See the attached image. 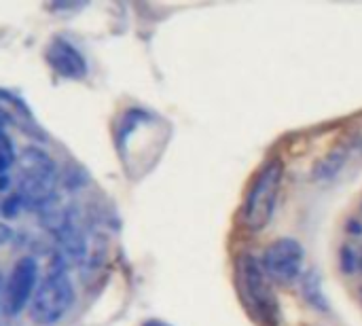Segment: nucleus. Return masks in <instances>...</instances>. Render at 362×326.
<instances>
[{
	"instance_id": "nucleus-4",
	"label": "nucleus",
	"mask_w": 362,
	"mask_h": 326,
	"mask_svg": "<svg viewBox=\"0 0 362 326\" xmlns=\"http://www.w3.org/2000/svg\"><path fill=\"white\" fill-rule=\"evenodd\" d=\"M38 280V265L32 257H21L4 284V310L8 316L19 314L25 305H30Z\"/></svg>"
},
{
	"instance_id": "nucleus-13",
	"label": "nucleus",
	"mask_w": 362,
	"mask_h": 326,
	"mask_svg": "<svg viewBox=\"0 0 362 326\" xmlns=\"http://www.w3.org/2000/svg\"><path fill=\"white\" fill-rule=\"evenodd\" d=\"M356 267H358V257L354 255V250L350 246H346L341 250V269H344V274H354Z\"/></svg>"
},
{
	"instance_id": "nucleus-10",
	"label": "nucleus",
	"mask_w": 362,
	"mask_h": 326,
	"mask_svg": "<svg viewBox=\"0 0 362 326\" xmlns=\"http://www.w3.org/2000/svg\"><path fill=\"white\" fill-rule=\"evenodd\" d=\"M301 293L308 301L310 308H314L316 312H329V299L322 291V280L318 272H308L301 278Z\"/></svg>"
},
{
	"instance_id": "nucleus-7",
	"label": "nucleus",
	"mask_w": 362,
	"mask_h": 326,
	"mask_svg": "<svg viewBox=\"0 0 362 326\" xmlns=\"http://www.w3.org/2000/svg\"><path fill=\"white\" fill-rule=\"evenodd\" d=\"M21 176H42V178H55V161L45 153L42 149L28 146L19 157Z\"/></svg>"
},
{
	"instance_id": "nucleus-11",
	"label": "nucleus",
	"mask_w": 362,
	"mask_h": 326,
	"mask_svg": "<svg viewBox=\"0 0 362 326\" xmlns=\"http://www.w3.org/2000/svg\"><path fill=\"white\" fill-rule=\"evenodd\" d=\"M21 208H23V204H21V199H19L17 193H13L11 197H6V199L0 204V212H2V216H6V219L17 216Z\"/></svg>"
},
{
	"instance_id": "nucleus-3",
	"label": "nucleus",
	"mask_w": 362,
	"mask_h": 326,
	"mask_svg": "<svg viewBox=\"0 0 362 326\" xmlns=\"http://www.w3.org/2000/svg\"><path fill=\"white\" fill-rule=\"evenodd\" d=\"M305 250L295 238H280L263 252V269L278 282H293L303 267Z\"/></svg>"
},
{
	"instance_id": "nucleus-14",
	"label": "nucleus",
	"mask_w": 362,
	"mask_h": 326,
	"mask_svg": "<svg viewBox=\"0 0 362 326\" xmlns=\"http://www.w3.org/2000/svg\"><path fill=\"white\" fill-rule=\"evenodd\" d=\"M11 238H13L11 227H8L6 223H2V221H0V246H2V244H6V242H11Z\"/></svg>"
},
{
	"instance_id": "nucleus-16",
	"label": "nucleus",
	"mask_w": 362,
	"mask_h": 326,
	"mask_svg": "<svg viewBox=\"0 0 362 326\" xmlns=\"http://www.w3.org/2000/svg\"><path fill=\"white\" fill-rule=\"evenodd\" d=\"M142 326H170L168 322H163V320H146Z\"/></svg>"
},
{
	"instance_id": "nucleus-17",
	"label": "nucleus",
	"mask_w": 362,
	"mask_h": 326,
	"mask_svg": "<svg viewBox=\"0 0 362 326\" xmlns=\"http://www.w3.org/2000/svg\"><path fill=\"white\" fill-rule=\"evenodd\" d=\"M6 127V112L0 108V129H4Z\"/></svg>"
},
{
	"instance_id": "nucleus-18",
	"label": "nucleus",
	"mask_w": 362,
	"mask_h": 326,
	"mask_svg": "<svg viewBox=\"0 0 362 326\" xmlns=\"http://www.w3.org/2000/svg\"><path fill=\"white\" fill-rule=\"evenodd\" d=\"M358 269H361V272H362V255H361V257H358Z\"/></svg>"
},
{
	"instance_id": "nucleus-9",
	"label": "nucleus",
	"mask_w": 362,
	"mask_h": 326,
	"mask_svg": "<svg viewBox=\"0 0 362 326\" xmlns=\"http://www.w3.org/2000/svg\"><path fill=\"white\" fill-rule=\"evenodd\" d=\"M348 155H350V146L348 144H339L337 149H333L329 155H325L316 163V168L312 172L314 180H329V178L337 176L341 172L344 163L348 161Z\"/></svg>"
},
{
	"instance_id": "nucleus-2",
	"label": "nucleus",
	"mask_w": 362,
	"mask_h": 326,
	"mask_svg": "<svg viewBox=\"0 0 362 326\" xmlns=\"http://www.w3.org/2000/svg\"><path fill=\"white\" fill-rule=\"evenodd\" d=\"M74 303V286L70 278L57 269L51 272L34 291L30 301V318L38 326L57 325Z\"/></svg>"
},
{
	"instance_id": "nucleus-5",
	"label": "nucleus",
	"mask_w": 362,
	"mask_h": 326,
	"mask_svg": "<svg viewBox=\"0 0 362 326\" xmlns=\"http://www.w3.org/2000/svg\"><path fill=\"white\" fill-rule=\"evenodd\" d=\"M242 276H244V289L250 299V303L259 310V316L267 322L274 325V314H276V299L267 282L265 269L257 263L255 257L246 255L242 259Z\"/></svg>"
},
{
	"instance_id": "nucleus-6",
	"label": "nucleus",
	"mask_w": 362,
	"mask_h": 326,
	"mask_svg": "<svg viewBox=\"0 0 362 326\" xmlns=\"http://www.w3.org/2000/svg\"><path fill=\"white\" fill-rule=\"evenodd\" d=\"M47 62L53 66L55 72H59L66 78H83L87 72L85 57L78 53L76 47H72L64 38H53L47 47Z\"/></svg>"
},
{
	"instance_id": "nucleus-15",
	"label": "nucleus",
	"mask_w": 362,
	"mask_h": 326,
	"mask_svg": "<svg viewBox=\"0 0 362 326\" xmlns=\"http://www.w3.org/2000/svg\"><path fill=\"white\" fill-rule=\"evenodd\" d=\"M4 284H6V282H4V278L0 276V308L4 305Z\"/></svg>"
},
{
	"instance_id": "nucleus-8",
	"label": "nucleus",
	"mask_w": 362,
	"mask_h": 326,
	"mask_svg": "<svg viewBox=\"0 0 362 326\" xmlns=\"http://www.w3.org/2000/svg\"><path fill=\"white\" fill-rule=\"evenodd\" d=\"M62 255L70 261V263H78L85 257V238L81 235V231L76 229V225L70 221L57 235Z\"/></svg>"
},
{
	"instance_id": "nucleus-1",
	"label": "nucleus",
	"mask_w": 362,
	"mask_h": 326,
	"mask_svg": "<svg viewBox=\"0 0 362 326\" xmlns=\"http://www.w3.org/2000/svg\"><path fill=\"white\" fill-rule=\"evenodd\" d=\"M282 176H284L282 159H272L263 165L255 182L250 185V191L246 195L244 210H242V223L250 231H261L272 221L278 191L282 185Z\"/></svg>"
},
{
	"instance_id": "nucleus-12",
	"label": "nucleus",
	"mask_w": 362,
	"mask_h": 326,
	"mask_svg": "<svg viewBox=\"0 0 362 326\" xmlns=\"http://www.w3.org/2000/svg\"><path fill=\"white\" fill-rule=\"evenodd\" d=\"M0 161H4L8 165L15 161V146L4 129H0Z\"/></svg>"
}]
</instances>
